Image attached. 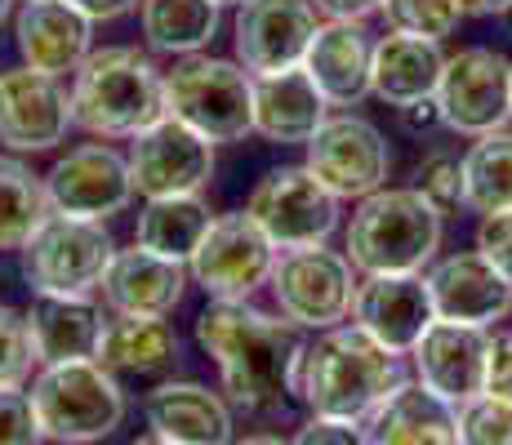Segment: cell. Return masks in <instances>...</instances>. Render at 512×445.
Here are the masks:
<instances>
[{"label": "cell", "mask_w": 512, "mask_h": 445, "mask_svg": "<svg viewBox=\"0 0 512 445\" xmlns=\"http://www.w3.org/2000/svg\"><path fill=\"white\" fill-rule=\"evenodd\" d=\"M196 348L214 361L219 388L236 410L277 414L294 401V370L308 334L281 312H263L254 303H205L192 321Z\"/></svg>", "instance_id": "1"}, {"label": "cell", "mask_w": 512, "mask_h": 445, "mask_svg": "<svg viewBox=\"0 0 512 445\" xmlns=\"http://www.w3.org/2000/svg\"><path fill=\"white\" fill-rule=\"evenodd\" d=\"M406 379V356L383 348L361 325L343 321L334 330L308 334L294 370V401L308 405V414L366 423Z\"/></svg>", "instance_id": "2"}, {"label": "cell", "mask_w": 512, "mask_h": 445, "mask_svg": "<svg viewBox=\"0 0 512 445\" xmlns=\"http://www.w3.org/2000/svg\"><path fill=\"white\" fill-rule=\"evenodd\" d=\"M72 116L90 138L130 143L165 116V67L139 45L94 49L72 76Z\"/></svg>", "instance_id": "3"}, {"label": "cell", "mask_w": 512, "mask_h": 445, "mask_svg": "<svg viewBox=\"0 0 512 445\" xmlns=\"http://www.w3.org/2000/svg\"><path fill=\"white\" fill-rule=\"evenodd\" d=\"M441 236H446V214L415 183H388L357 201L352 219L343 223V254L361 276L428 272L441 259Z\"/></svg>", "instance_id": "4"}, {"label": "cell", "mask_w": 512, "mask_h": 445, "mask_svg": "<svg viewBox=\"0 0 512 445\" xmlns=\"http://www.w3.org/2000/svg\"><path fill=\"white\" fill-rule=\"evenodd\" d=\"M27 392L49 445H98L116 437L130 414L121 379L103 361L41 365Z\"/></svg>", "instance_id": "5"}, {"label": "cell", "mask_w": 512, "mask_h": 445, "mask_svg": "<svg viewBox=\"0 0 512 445\" xmlns=\"http://www.w3.org/2000/svg\"><path fill=\"white\" fill-rule=\"evenodd\" d=\"M165 116L210 138L214 147H232L254 134V76L236 58L187 54L165 67Z\"/></svg>", "instance_id": "6"}, {"label": "cell", "mask_w": 512, "mask_h": 445, "mask_svg": "<svg viewBox=\"0 0 512 445\" xmlns=\"http://www.w3.org/2000/svg\"><path fill=\"white\" fill-rule=\"evenodd\" d=\"M357 285H361V272L352 267L343 250L303 245V250H281L268 294L290 325H299L303 334H321L352 321Z\"/></svg>", "instance_id": "7"}, {"label": "cell", "mask_w": 512, "mask_h": 445, "mask_svg": "<svg viewBox=\"0 0 512 445\" xmlns=\"http://www.w3.org/2000/svg\"><path fill=\"white\" fill-rule=\"evenodd\" d=\"M245 214L268 232L277 250L330 245V236L343 227V201L303 161L263 174L245 196Z\"/></svg>", "instance_id": "8"}, {"label": "cell", "mask_w": 512, "mask_h": 445, "mask_svg": "<svg viewBox=\"0 0 512 445\" xmlns=\"http://www.w3.org/2000/svg\"><path fill=\"white\" fill-rule=\"evenodd\" d=\"M277 259L281 250L268 241V232L245 210H228L214 214L187 272H192V285L210 303H254V294L268 290Z\"/></svg>", "instance_id": "9"}, {"label": "cell", "mask_w": 512, "mask_h": 445, "mask_svg": "<svg viewBox=\"0 0 512 445\" xmlns=\"http://www.w3.org/2000/svg\"><path fill=\"white\" fill-rule=\"evenodd\" d=\"M116 250L121 245L107 232V223L49 214L18 259H23V281L32 294H98Z\"/></svg>", "instance_id": "10"}, {"label": "cell", "mask_w": 512, "mask_h": 445, "mask_svg": "<svg viewBox=\"0 0 512 445\" xmlns=\"http://www.w3.org/2000/svg\"><path fill=\"white\" fill-rule=\"evenodd\" d=\"M437 107L446 134L486 138L512 125V58L495 45H464L446 58L437 85Z\"/></svg>", "instance_id": "11"}, {"label": "cell", "mask_w": 512, "mask_h": 445, "mask_svg": "<svg viewBox=\"0 0 512 445\" xmlns=\"http://www.w3.org/2000/svg\"><path fill=\"white\" fill-rule=\"evenodd\" d=\"M49 187V205L54 214L67 219H90V223H112L116 214H125L134 205V174H130V156L121 147L90 138L76 143L58 156L45 170Z\"/></svg>", "instance_id": "12"}, {"label": "cell", "mask_w": 512, "mask_h": 445, "mask_svg": "<svg viewBox=\"0 0 512 445\" xmlns=\"http://www.w3.org/2000/svg\"><path fill=\"white\" fill-rule=\"evenodd\" d=\"M303 165L330 187L339 201H366L370 192L388 187L392 147L388 134L361 112H330L326 125L303 147Z\"/></svg>", "instance_id": "13"}, {"label": "cell", "mask_w": 512, "mask_h": 445, "mask_svg": "<svg viewBox=\"0 0 512 445\" xmlns=\"http://www.w3.org/2000/svg\"><path fill=\"white\" fill-rule=\"evenodd\" d=\"M130 174L134 192L143 201H161V196H205L219 170V147L196 130L179 125L174 116H161L147 125L139 138H130Z\"/></svg>", "instance_id": "14"}, {"label": "cell", "mask_w": 512, "mask_h": 445, "mask_svg": "<svg viewBox=\"0 0 512 445\" xmlns=\"http://www.w3.org/2000/svg\"><path fill=\"white\" fill-rule=\"evenodd\" d=\"M72 130V85H63V76L32 72V67H9L0 76V147L5 152H58Z\"/></svg>", "instance_id": "15"}, {"label": "cell", "mask_w": 512, "mask_h": 445, "mask_svg": "<svg viewBox=\"0 0 512 445\" xmlns=\"http://www.w3.org/2000/svg\"><path fill=\"white\" fill-rule=\"evenodd\" d=\"M321 23L326 18L312 0H245L232 9V58L250 76L303 67Z\"/></svg>", "instance_id": "16"}, {"label": "cell", "mask_w": 512, "mask_h": 445, "mask_svg": "<svg viewBox=\"0 0 512 445\" xmlns=\"http://www.w3.org/2000/svg\"><path fill=\"white\" fill-rule=\"evenodd\" d=\"M432 308L441 321L495 330L512 316V281L481 250H450L428 267Z\"/></svg>", "instance_id": "17"}, {"label": "cell", "mask_w": 512, "mask_h": 445, "mask_svg": "<svg viewBox=\"0 0 512 445\" xmlns=\"http://www.w3.org/2000/svg\"><path fill=\"white\" fill-rule=\"evenodd\" d=\"M486 365H490V330L441 321V316L428 325V334L410 352V374L450 405H468L472 397L486 392Z\"/></svg>", "instance_id": "18"}, {"label": "cell", "mask_w": 512, "mask_h": 445, "mask_svg": "<svg viewBox=\"0 0 512 445\" xmlns=\"http://www.w3.org/2000/svg\"><path fill=\"white\" fill-rule=\"evenodd\" d=\"M432 321H437V308H432V290L423 272L361 276L357 303H352V325H361L383 348L410 356Z\"/></svg>", "instance_id": "19"}, {"label": "cell", "mask_w": 512, "mask_h": 445, "mask_svg": "<svg viewBox=\"0 0 512 445\" xmlns=\"http://www.w3.org/2000/svg\"><path fill=\"white\" fill-rule=\"evenodd\" d=\"M143 423L174 445H232L236 405L223 388L196 379H161L143 397Z\"/></svg>", "instance_id": "20"}, {"label": "cell", "mask_w": 512, "mask_h": 445, "mask_svg": "<svg viewBox=\"0 0 512 445\" xmlns=\"http://www.w3.org/2000/svg\"><path fill=\"white\" fill-rule=\"evenodd\" d=\"M14 49L32 72L76 76L94 54V23L67 0H23L14 9Z\"/></svg>", "instance_id": "21"}, {"label": "cell", "mask_w": 512, "mask_h": 445, "mask_svg": "<svg viewBox=\"0 0 512 445\" xmlns=\"http://www.w3.org/2000/svg\"><path fill=\"white\" fill-rule=\"evenodd\" d=\"M187 290H192L187 263L161 259L143 245H125L107 267L98 299L107 303L112 316H174L183 308Z\"/></svg>", "instance_id": "22"}, {"label": "cell", "mask_w": 512, "mask_h": 445, "mask_svg": "<svg viewBox=\"0 0 512 445\" xmlns=\"http://www.w3.org/2000/svg\"><path fill=\"white\" fill-rule=\"evenodd\" d=\"M23 312L27 325H32L36 361L41 365L98 361L103 330L112 321V312L98 294H32V303Z\"/></svg>", "instance_id": "23"}, {"label": "cell", "mask_w": 512, "mask_h": 445, "mask_svg": "<svg viewBox=\"0 0 512 445\" xmlns=\"http://www.w3.org/2000/svg\"><path fill=\"white\" fill-rule=\"evenodd\" d=\"M374 41L366 23H343V18H326L308 45V76L326 94L330 107L352 112L370 98V72H374Z\"/></svg>", "instance_id": "24"}, {"label": "cell", "mask_w": 512, "mask_h": 445, "mask_svg": "<svg viewBox=\"0 0 512 445\" xmlns=\"http://www.w3.org/2000/svg\"><path fill=\"white\" fill-rule=\"evenodd\" d=\"M330 103L308 76V67L254 76V134L277 147H308L326 125Z\"/></svg>", "instance_id": "25"}, {"label": "cell", "mask_w": 512, "mask_h": 445, "mask_svg": "<svg viewBox=\"0 0 512 445\" xmlns=\"http://www.w3.org/2000/svg\"><path fill=\"white\" fill-rule=\"evenodd\" d=\"M446 49L441 41H423L406 32H383L374 41V72H370V98L388 103L392 112L415 107L423 98H437L441 72H446Z\"/></svg>", "instance_id": "26"}, {"label": "cell", "mask_w": 512, "mask_h": 445, "mask_svg": "<svg viewBox=\"0 0 512 445\" xmlns=\"http://www.w3.org/2000/svg\"><path fill=\"white\" fill-rule=\"evenodd\" d=\"M370 445H459V405L441 401L410 374L366 419Z\"/></svg>", "instance_id": "27"}, {"label": "cell", "mask_w": 512, "mask_h": 445, "mask_svg": "<svg viewBox=\"0 0 512 445\" xmlns=\"http://www.w3.org/2000/svg\"><path fill=\"white\" fill-rule=\"evenodd\" d=\"M183 339L170 316H112L98 361L116 379H170L179 370Z\"/></svg>", "instance_id": "28"}, {"label": "cell", "mask_w": 512, "mask_h": 445, "mask_svg": "<svg viewBox=\"0 0 512 445\" xmlns=\"http://www.w3.org/2000/svg\"><path fill=\"white\" fill-rule=\"evenodd\" d=\"M223 9L214 0H143L139 5V32L143 49L165 58L205 54L219 36Z\"/></svg>", "instance_id": "29"}, {"label": "cell", "mask_w": 512, "mask_h": 445, "mask_svg": "<svg viewBox=\"0 0 512 445\" xmlns=\"http://www.w3.org/2000/svg\"><path fill=\"white\" fill-rule=\"evenodd\" d=\"M210 223H214V210L205 196H161V201H143L139 219H134V245L161 254V259L192 263V254L201 250Z\"/></svg>", "instance_id": "30"}, {"label": "cell", "mask_w": 512, "mask_h": 445, "mask_svg": "<svg viewBox=\"0 0 512 445\" xmlns=\"http://www.w3.org/2000/svg\"><path fill=\"white\" fill-rule=\"evenodd\" d=\"M49 214L54 205L45 174H36L23 156L0 152V254H23V245L41 232Z\"/></svg>", "instance_id": "31"}, {"label": "cell", "mask_w": 512, "mask_h": 445, "mask_svg": "<svg viewBox=\"0 0 512 445\" xmlns=\"http://www.w3.org/2000/svg\"><path fill=\"white\" fill-rule=\"evenodd\" d=\"M464 178H468V214H499L512 210V125L486 138H472L464 147Z\"/></svg>", "instance_id": "32"}, {"label": "cell", "mask_w": 512, "mask_h": 445, "mask_svg": "<svg viewBox=\"0 0 512 445\" xmlns=\"http://www.w3.org/2000/svg\"><path fill=\"white\" fill-rule=\"evenodd\" d=\"M415 187L437 205L441 214L468 210V178H464V152L450 143H432L415 161Z\"/></svg>", "instance_id": "33"}, {"label": "cell", "mask_w": 512, "mask_h": 445, "mask_svg": "<svg viewBox=\"0 0 512 445\" xmlns=\"http://www.w3.org/2000/svg\"><path fill=\"white\" fill-rule=\"evenodd\" d=\"M379 18L388 23V32H406V36H423V41L446 45L468 14L459 0H383Z\"/></svg>", "instance_id": "34"}, {"label": "cell", "mask_w": 512, "mask_h": 445, "mask_svg": "<svg viewBox=\"0 0 512 445\" xmlns=\"http://www.w3.org/2000/svg\"><path fill=\"white\" fill-rule=\"evenodd\" d=\"M36 370H41V361H36L27 312L0 303V388H27Z\"/></svg>", "instance_id": "35"}, {"label": "cell", "mask_w": 512, "mask_h": 445, "mask_svg": "<svg viewBox=\"0 0 512 445\" xmlns=\"http://www.w3.org/2000/svg\"><path fill=\"white\" fill-rule=\"evenodd\" d=\"M459 445H512V401L481 392L459 405Z\"/></svg>", "instance_id": "36"}, {"label": "cell", "mask_w": 512, "mask_h": 445, "mask_svg": "<svg viewBox=\"0 0 512 445\" xmlns=\"http://www.w3.org/2000/svg\"><path fill=\"white\" fill-rule=\"evenodd\" d=\"M45 432L36 423V405L27 388H0V445H41Z\"/></svg>", "instance_id": "37"}, {"label": "cell", "mask_w": 512, "mask_h": 445, "mask_svg": "<svg viewBox=\"0 0 512 445\" xmlns=\"http://www.w3.org/2000/svg\"><path fill=\"white\" fill-rule=\"evenodd\" d=\"M290 445H370L366 423L357 419H330V414H308L294 428Z\"/></svg>", "instance_id": "38"}, {"label": "cell", "mask_w": 512, "mask_h": 445, "mask_svg": "<svg viewBox=\"0 0 512 445\" xmlns=\"http://www.w3.org/2000/svg\"><path fill=\"white\" fill-rule=\"evenodd\" d=\"M472 250H481L512 281V210L481 214L477 232H472Z\"/></svg>", "instance_id": "39"}, {"label": "cell", "mask_w": 512, "mask_h": 445, "mask_svg": "<svg viewBox=\"0 0 512 445\" xmlns=\"http://www.w3.org/2000/svg\"><path fill=\"white\" fill-rule=\"evenodd\" d=\"M486 392L499 401H512V325H495V330H490Z\"/></svg>", "instance_id": "40"}, {"label": "cell", "mask_w": 512, "mask_h": 445, "mask_svg": "<svg viewBox=\"0 0 512 445\" xmlns=\"http://www.w3.org/2000/svg\"><path fill=\"white\" fill-rule=\"evenodd\" d=\"M397 121H401V130H406V134H415V138L446 134V121H441V107H437V98H423V103H415V107H401V112H397Z\"/></svg>", "instance_id": "41"}, {"label": "cell", "mask_w": 512, "mask_h": 445, "mask_svg": "<svg viewBox=\"0 0 512 445\" xmlns=\"http://www.w3.org/2000/svg\"><path fill=\"white\" fill-rule=\"evenodd\" d=\"M67 5L81 9V14L98 27V23H116V18H125V14H139L143 0H67Z\"/></svg>", "instance_id": "42"}, {"label": "cell", "mask_w": 512, "mask_h": 445, "mask_svg": "<svg viewBox=\"0 0 512 445\" xmlns=\"http://www.w3.org/2000/svg\"><path fill=\"white\" fill-rule=\"evenodd\" d=\"M321 9V18H343V23H366L379 14L383 0H312Z\"/></svg>", "instance_id": "43"}, {"label": "cell", "mask_w": 512, "mask_h": 445, "mask_svg": "<svg viewBox=\"0 0 512 445\" xmlns=\"http://www.w3.org/2000/svg\"><path fill=\"white\" fill-rule=\"evenodd\" d=\"M468 18H504L512 14V0H459Z\"/></svg>", "instance_id": "44"}, {"label": "cell", "mask_w": 512, "mask_h": 445, "mask_svg": "<svg viewBox=\"0 0 512 445\" xmlns=\"http://www.w3.org/2000/svg\"><path fill=\"white\" fill-rule=\"evenodd\" d=\"M232 445H290V437H277V432H245Z\"/></svg>", "instance_id": "45"}, {"label": "cell", "mask_w": 512, "mask_h": 445, "mask_svg": "<svg viewBox=\"0 0 512 445\" xmlns=\"http://www.w3.org/2000/svg\"><path fill=\"white\" fill-rule=\"evenodd\" d=\"M125 445H174V441H165L161 432H152V428H147V432H139V437H130Z\"/></svg>", "instance_id": "46"}, {"label": "cell", "mask_w": 512, "mask_h": 445, "mask_svg": "<svg viewBox=\"0 0 512 445\" xmlns=\"http://www.w3.org/2000/svg\"><path fill=\"white\" fill-rule=\"evenodd\" d=\"M9 14H14V0H0V27L9 23Z\"/></svg>", "instance_id": "47"}, {"label": "cell", "mask_w": 512, "mask_h": 445, "mask_svg": "<svg viewBox=\"0 0 512 445\" xmlns=\"http://www.w3.org/2000/svg\"><path fill=\"white\" fill-rule=\"evenodd\" d=\"M214 5H219V9H241L245 0H214Z\"/></svg>", "instance_id": "48"}, {"label": "cell", "mask_w": 512, "mask_h": 445, "mask_svg": "<svg viewBox=\"0 0 512 445\" xmlns=\"http://www.w3.org/2000/svg\"><path fill=\"white\" fill-rule=\"evenodd\" d=\"M0 76H5V67H0Z\"/></svg>", "instance_id": "49"}, {"label": "cell", "mask_w": 512, "mask_h": 445, "mask_svg": "<svg viewBox=\"0 0 512 445\" xmlns=\"http://www.w3.org/2000/svg\"><path fill=\"white\" fill-rule=\"evenodd\" d=\"M18 5H23V0H18Z\"/></svg>", "instance_id": "50"}]
</instances>
